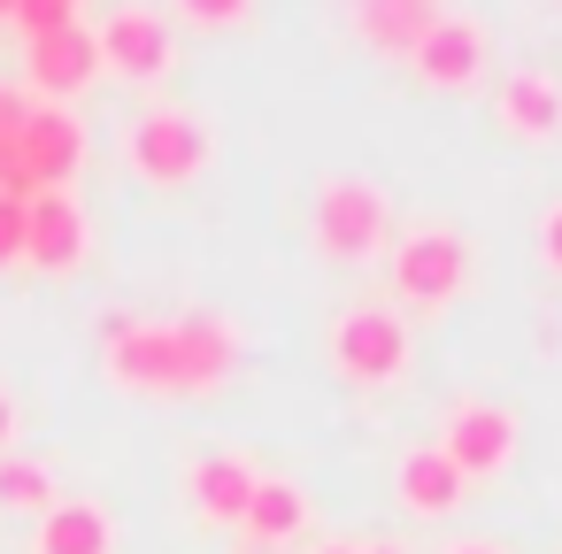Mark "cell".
I'll use <instances>...</instances> for the list:
<instances>
[{
	"label": "cell",
	"mask_w": 562,
	"mask_h": 554,
	"mask_svg": "<svg viewBox=\"0 0 562 554\" xmlns=\"http://www.w3.org/2000/svg\"><path fill=\"white\" fill-rule=\"evenodd\" d=\"M316 247L331 262H370L378 247H393V193L378 178H324L316 185Z\"/></svg>",
	"instance_id": "cell-1"
},
{
	"label": "cell",
	"mask_w": 562,
	"mask_h": 554,
	"mask_svg": "<svg viewBox=\"0 0 562 554\" xmlns=\"http://www.w3.org/2000/svg\"><path fill=\"white\" fill-rule=\"evenodd\" d=\"M470 285V239L454 224H416L393 239V293L408 308H447Z\"/></svg>",
	"instance_id": "cell-2"
},
{
	"label": "cell",
	"mask_w": 562,
	"mask_h": 554,
	"mask_svg": "<svg viewBox=\"0 0 562 554\" xmlns=\"http://www.w3.org/2000/svg\"><path fill=\"white\" fill-rule=\"evenodd\" d=\"M209 155H216V139H209V124H201L193 109H147V116L124 132V162H132L147 185H193V178L209 170Z\"/></svg>",
	"instance_id": "cell-3"
},
{
	"label": "cell",
	"mask_w": 562,
	"mask_h": 554,
	"mask_svg": "<svg viewBox=\"0 0 562 554\" xmlns=\"http://www.w3.org/2000/svg\"><path fill=\"white\" fill-rule=\"evenodd\" d=\"M324 347H331V370H339L347 385H393V377L408 370V324H401L393 308H378V301L339 308Z\"/></svg>",
	"instance_id": "cell-4"
},
{
	"label": "cell",
	"mask_w": 562,
	"mask_h": 554,
	"mask_svg": "<svg viewBox=\"0 0 562 554\" xmlns=\"http://www.w3.org/2000/svg\"><path fill=\"white\" fill-rule=\"evenodd\" d=\"M101 362L116 385L132 393H186V362H178V331L155 316H109L101 324Z\"/></svg>",
	"instance_id": "cell-5"
},
{
	"label": "cell",
	"mask_w": 562,
	"mask_h": 554,
	"mask_svg": "<svg viewBox=\"0 0 562 554\" xmlns=\"http://www.w3.org/2000/svg\"><path fill=\"white\" fill-rule=\"evenodd\" d=\"M16 155L24 170L40 178V193H70L78 170H86V124L63 109V101H32L24 132H16Z\"/></svg>",
	"instance_id": "cell-6"
},
{
	"label": "cell",
	"mask_w": 562,
	"mask_h": 554,
	"mask_svg": "<svg viewBox=\"0 0 562 554\" xmlns=\"http://www.w3.org/2000/svg\"><path fill=\"white\" fill-rule=\"evenodd\" d=\"M439 454L462 470V477H493L516 462V416L493 408V400H454L447 423H439Z\"/></svg>",
	"instance_id": "cell-7"
},
{
	"label": "cell",
	"mask_w": 562,
	"mask_h": 554,
	"mask_svg": "<svg viewBox=\"0 0 562 554\" xmlns=\"http://www.w3.org/2000/svg\"><path fill=\"white\" fill-rule=\"evenodd\" d=\"M485 63H493V39H485V24H477V16H462V9H447V16L431 24V39L408 55V70H416L424 86H439V93L477 86V78H485Z\"/></svg>",
	"instance_id": "cell-8"
},
{
	"label": "cell",
	"mask_w": 562,
	"mask_h": 554,
	"mask_svg": "<svg viewBox=\"0 0 562 554\" xmlns=\"http://www.w3.org/2000/svg\"><path fill=\"white\" fill-rule=\"evenodd\" d=\"M86 247H93V224H86L78 193H40V201L24 208V262H32V270L70 278V270L86 262Z\"/></svg>",
	"instance_id": "cell-9"
},
{
	"label": "cell",
	"mask_w": 562,
	"mask_h": 554,
	"mask_svg": "<svg viewBox=\"0 0 562 554\" xmlns=\"http://www.w3.org/2000/svg\"><path fill=\"white\" fill-rule=\"evenodd\" d=\"M93 39H101V70H116L132 86H155L170 70V24L155 9H109V24Z\"/></svg>",
	"instance_id": "cell-10"
},
{
	"label": "cell",
	"mask_w": 562,
	"mask_h": 554,
	"mask_svg": "<svg viewBox=\"0 0 562 554\" xmlns=\"http://www.w3.org/2000/svg\"><path fill=\"white\" fill-rule=\"evenodd\" d=\"M24 78L47 93V101H78L93 78H101V39L86 32V24H63V32H47V39H32L24 47Z\"/></svg>",
	"instance_id": "cell-11"
},
{
	"label": "cell",
	"mask_w": 562,
	"mask_h": 554,
	"mask_svg": "<svg viewBox=\"0 0 562 554\" xmlns=\"http://www.w3.org/2000/svg\"><path fill=\"white\" fill-rule=\"evenodd\" d=\"M447 16V0H347V24H355V39L362 47H378V55H416L424 39H431V24Z\"/></svg>",
	"instance_id": "cell-12"
},
{
	"label": "cell",
	"mask_w": 562,
	"mask_h": 554,
	"mask_svg": "<svg viewBox=\"0 0 562 554\" xmlns=\"http://www.w3.org/2000/svg\"><path fill=\"white\" fill-rule=\"evenodd\" d=\"M178 362H186V393H216L232 370H239V331L216 316V308H186L178 324Z\"/></svg>",
	"instance_id": "cell-13"
},
{
	"label": "cell",
	"mask_w": 562,
	"mask_h": 554,
	"mask_svg": "<svg viewBox=\"0 0 562 554\" xmlns=\"http://www.w3.org/2000/svg\"><path fill=\"white\" fill-rule=\"evenodd\" d=\"M255 462L247 454H201V462H186V493H193V508L209 516V523H247V500H255Z\"/></svg>",
	"instance_id": "cell-14"
},
{
	"label": "cell",
	"mask_w": 562,
	"mask_h": 554,
	"mask_svg": "<svg viewBox=\"0 0 562 554\" xmlns=\"http://www.w3.org/2000/svg\"><path fill=\"white\" fill-rule=\"evenodd\" d=\"M393 493H401L408 516H454L462 493H470V477H462L439 446H408V454L393 462Z\"/></svg>",
	"instance_id": "cell-15"
},
{
	"label": "cell",
	"mask_w": 562,
	"mask_h": 554,
	"mask_svg": "<svg viewBox=\"0 0 562 554\" xmlns=\"http://www.w3.org/2000/svg\"><path fill=\"white\" fill-rule=\"evenodd\" d=\"M501 124L516 139H562V86L547 70H531V63H516L501 78Z\"/></svg>",
	"instance_id": "cell-16"
},
{
	"label": "cell",
	"mask_w": 562,
	"mask_h": 554,
	"mask_svg": "<svg viewBox=\"0 0 562 554\" xmlns=\"http://www.w3.org/2000/svg\"><path fill=\"white\" fill-rule=\"evenodd\" d=\"M116 546V523L101 500H55L40 516V554H109Z\"/></svg>",
	"instance_id": "cell-17"
},
{
	"label": "cell",
	"mask_w": 562,
	"mask_h": 554,
	"mask_svg": "<svg viewBox=\"0 0 562 554\" xmlns=\"http://www.w3.org/2000/svg\"><path fill=\"white\" fill-rule=\"evenodd\" d=\"M301 523H308V493H301L293 477H255V500H247V539L278 546V539H293Z\"/></svg>",
	"instance_id": "cell-18"
},
{
	"label": "cell",
	"mask_w": 562,
	"mask_h": 554,
	"mask_svg": "<svg viewBox=\"0 0 562 554\" xmlns=\"http://www.w3.org/2000/svg\"><path fill=\"white\" fill-rule=\"evenodd\" d=\"M63 493H55V470L47 462H32V454H0V508H32V516H47Z\"/></svg>",
	"instance_id": "cell-19"
},
{
	"label": "cell",
	"mask_w": 562,
	"mask_h": 554,
	"mask_svg": "<svg viewBox=\"0 0 562 554\" xmlns=\"http://www.w3.org/2000/svg\"><path fill=\"white\" fill-rule=\"evenodd\" d=\"M170 9H178L186 24H201V32H232V24L255 16V0H170Z\"/></svg>",
	"instance_id": "cell-20"
},
{
	"label": "cell",
	"mask_w": 562,
	"mask_h": 554,
	"mask_svg": "<svg viewBox=\"0 0 562 554\" xmlns=\"http://www.w3.org/2000/svg\"><path fill=\"white\" fill-rule=\"evenodd\" d=\"M63 24H78V0H16V32L24 39H47Z\"/></svg>",
	"instance_id": "cell-21"
},
{
	"label": "cell",
	"mask_w": 562,
	"mask_h": 554,
	"mask_svg": "<svg viewBox=\"0 0 562 554\" xmlns=\"http://www.w3.org/2000/svg\"><path fill=\"white\" fill-rule=\"evenodd\" d=\"M24 262V201H0V270Z\"/></svg>",
	"instance_id": "cell-22"
},
{
	"label": "cell",
	"mask_w": 562,
	"mask_h": 554,
	"mask_svg": "<svg viewBox=\"0 0 562 554\" xmlns=\"http://www.w3.org/2000/svg\"><path fill=\"white\" fill-rule=\"evenodd\" d=\"M24 116H32V101L16 93V86H0V155L16 147V132H24Z\"/></svg>",
	"instance_id": "cell-23"
},
{
	"label": "cell",
	"mask_w": 562,
	"mask_h": 554,
	"mask_svg": "<svg viewBox=\"0 0 562 554\" xmlns=\"http://www.w3.org/2000/svg\"><path fill=\"white\" fill-rule=\"evenodd\" d=\"M539 255H547V270H562V201L539 216Z\"/></svg>",
	"instance_id": "cell-24"
},
{
	"label": "cell",
	"mask_w": 562,
	"mask_h": 554,
	"mask_svg": "<svg viewBox=\"0 0 562 554\" xmlns=\"http://www.w3.org/2000/svg\"><path fill=\"white\" fill-rule=\"evenodd\" d=\"M9 446H16V400L0 393V454H9Z\"/></svg>",
	"instance_id": "cell-25"
},
{
	"label": "cell",
	"mask_w": 562,
	"mask_h": 554,
	"mask_svg": "<svg viewBox=\"0 0 562 554\" xmlns=\"http://www.w3.org/2000/svg\"><path fill=\"white\" fill-rule=\"evenodd\" d=\"M447 554H508V546H493V539H454Z\"/></svg>",
	"instance_id": "cell-26"
},
{
	"label": "cell",
	"mask_w": 562,
	"mask_h": 554,
	"mask_svg": "<svg viewBox=\"0 0 562 554\" xmlns=\"http://www.w3.org/2000/svg\"><path fill=\"white\" fill-rule=\"evenodd\" d=\"M0 24H16V0H0Z\"/></svg>",
	"instance_id": "cell-27"
},
{
	"label": "cell",
	"mask_w": 562,
	"mask_h": 554,
	"mask_svg": "<svg viewBox=\"0 0 562 554\" xmlns=\"http://www.w3.org/2000/svg\"><path fill=\"white\" fill-rule=\"evenodd\" d=\"M362 554H401V546H362Z\"/></svg>",
	"instance_id": "cell-28"
},
{
	"label": "cell",
	"mask_w": 562,
	"mask_h": 554,
	"mask_svg": "<svg viewBox=\"0 0 562 554\" xmlns=\"http://www.w3.org/2000/svg\"><path fill=\"white\" fill-rule=\"evenodd\" d=\"M324 554H362V546H324Z\"/></svg>",
	"instance_id": "cell-29"
}]
</instances>
